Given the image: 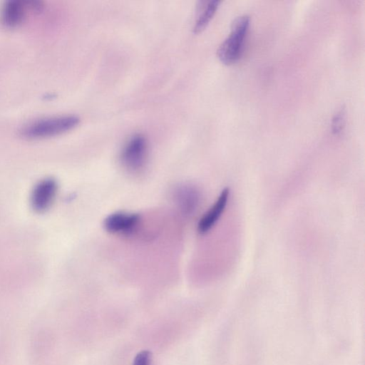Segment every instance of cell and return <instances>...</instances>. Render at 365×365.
Returning <instances> with one entry per match:
<instances>
[{
  "label": "cell",
  "mask_w": 365,
  "mask_h": 365,
  "mask_svg": "<svg viewBox=\"0 0 365 365\" xmlns=\"http://www.w3.org/2000/svg\"><path fill=\"white\" fill-rule=\"evenodd\" d=\"M79 122V118L74 115L46 117L24 125L21 133L22 135L29 138L51 137L73 129Z\"/></svg>",
  "instance_id": "obj_1"
},
{
  "label": "cell",
  "mask_w": 365,
  "mask_h": 365,
  "mask_svg": "<svg viewBox=\"0 0 365 365\" xmlns=\"http://www.w3.org/2000/svg\"><path fill=\"white\" fill-rule=\"evenodd\" d=\"M250 24L247 15L237 16L231 26L230 35L220 45L217 55L225 64L236 62L242 53L243 44Z\"/></svg>",
  "instance_id": "obj_2"
},
{
  "label": "cell",
  "mask_w": 365,
  "mask_h": 365,
  "mask_svg": "<svg viewBox=\"0 0 365 365\" xmlns=\"http://www.w3.org/2000/svg\"><path fill=\"white\" fill-rule=\"evenodd\" d=\"M147 142L141 134L134 135L124 146L121 153L123 165L132 172L141 170L146 161Z\"/></svg>",
  "instance_id": "obj_3"
},
{
  "label": "cell",
  "mask_w": 365,
  "mask_h": 365,
  "mask_svg": "<svg viewBox=\"0 0 365 365\" xmlns=\"http://www.w3.org/2000/svg\"><path fill=\"white\" fill-rule=\"evenodd\" d=\"M42 7V2L37 0H9L1 9V21L6 26L21 24L29 9L37 10Z\"/></svg>",
  "instance_id": "obj_4"
},
{
  "label": "cell",
  "mask_w": 365,
  "mask_h": 365,
  "mask_svg": "<svg viewBox=\"0 0 365 365\" xmlns=\"http://www.w3.org/2000/svg\"><path fill=\"white\" fill-rule=\"evenodd\" d=\"M58 185L53 178H46L38 182L31 193V203L34 210L42 212L50 207L57 193Z\"/></svg>",
  "instance_id": "obj_5"
},
{
  "label": "cell",
  "mask_w": 365,
  "mask_h": 365,
  "mask_svg": "<svg viewBox=\"0 0 365 365\" xmlns=\"http://www.w3.org/2000/svg\"><path fill=\"white\" fill-rule=\"evenodd\" d=\"M229 196L230 190L225 188L212 206L201 217L197 225V230L200 234L207 233L217 223L225 210Z\"/></svg>",
  "instance_id": "obj_6"
},
{
  "label": "cell",
  "mask_w": 365,
  "mask_h": 365,
  "mask_svg": "<svg viewBox=\"0 0 365 365\" xmlns=\"http://www.w3.org/2000/svg\"><path fill=\"white\" fill-rule=\"evenodd\" d=\"M140 221V216L135 213L117 212L108 215L104 220L105 229L111 233H129Z\"/></svg>",
  "instance_id": "obj_7"
},
{
  "label": "cell",
  "mask_w": 365,
  "mask_h": 365,
  "mask_svg": "<svg viewBox=\"0 0 365 365\" xmlns=\"http://www.w3.org/2000/svg\"><path fill=\"white\" fill-rule=\"evenodd\" d=\"M199 191L192 185H180L174 191V199L182 214L190 215L195 212L200 203Z\"/></svg>",
  "instance_id": "obj_8"
},
{
  "label": "cell",
  "mask_w": 365,
  "mask_h": 365,
  "mask_svg": "<svg viewBox=\"0 0 365 365\" xmlns=\"http://www.w3.org/2000/svg\"><path fill=\"white\" fill-rule=\"evenodd\" d=\"M220 4V1L212 0L206 4L205 7L195 22L194 26V33L198 34L205 29L215 14Z\"/></svg>",
  "instance_id": "obj_9"
},
{
  "label": "cell",
  "mask_w": 365,
  "mask_h": 365,
  "mask_svg": "<svg viewBox=\"0 0 365 365\" xmlns=\"http://www.w3.org/2000/svg\"><path fill=\"white\" fill-rule=\"evenodd\" d=\"M344 109L339 110L332 118L331 130L334 133L338 134L343 130L345 123Z\"/></svg>",
  "instance_id": "obj_10"
},
{
  "label": "cell",
  "mask_w": 365,
  "mask_h": 365,
  "mask_svg": "<svg viewBox=\"0 0 365 365\" xmlns=\"http://www.w3.org/2000/svg\"><path fill=\"white\" fill-rule=\"evenodd\" d=\"M151 353L148 350L138 352L135 356L132 365H150Z\"/></svg>",
  "instance_id": "obj_11"
}]
</instances>
